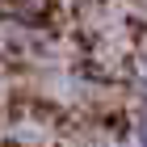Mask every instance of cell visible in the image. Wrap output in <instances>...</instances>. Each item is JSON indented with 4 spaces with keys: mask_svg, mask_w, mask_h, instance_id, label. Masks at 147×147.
Instances as JSON below:
<instances>
[{
    "mask_svg": "<svg viewBox=\"0 0 147 147\" xmlns=\"http://www.w3.org/2000/svg\"><path fill=\"white\" fill-rule=\"evenodd\" d=\"M135 147H147V109L139 113V122H135Z\"/></svg>",
    "mask_w": 147,
    "mask_h": 147,
    "instance_id": "7a4b0ae2",
    "label": "cell"
},
{
    "mask_svg": "<svg viewBox=\"0 0 147 147\" xmlns=\"http://www.w3.org/2000/svg\"><path fill=\"white\" fill-rule=\"evenodd\" d=\"M135 92H139V101H143V109H147V59L139 63V71H135Z\"/></svg>",
    "mask_w": 147,
    "mask_h": 147,
    "instance_id": "6da1fadb",
    "label": "cell"
}]
</instances>
